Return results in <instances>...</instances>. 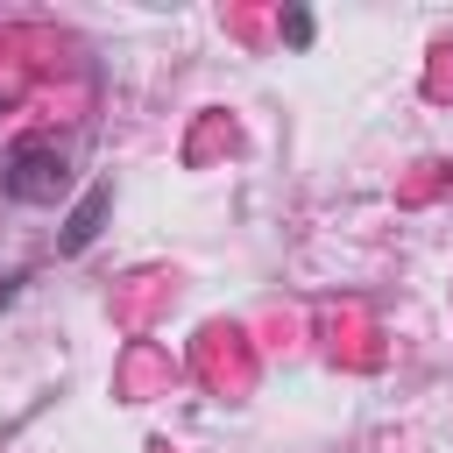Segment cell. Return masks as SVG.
Listing matches in <instances>:
<instances>
[{"mask_svg":"<svg viewBox=\"0 0 453 453\" xmlns=\"http://www.w3.org/2000/svg\"><path fill=\"white\" fill-rule=\"evenodd\" d=\"M57 184H64V149L21 142V149H14V170H7V191H14V198H50Z\"/></svg>","mask_w":453,"mask_h":453,"instance_id":"obj_1","label":"cell"},{"mask_svg":"<svg viewBox=\"0 0 453 453\" xmlns=\"http://www.w3.org/2000/svg\"><path fill=\"white\" fill-rule=\"evenodd\" d=\"M99 212H106V191H92V198L78 205V219H71V234H64V241H71V248H85V241H92V226H99Z\"/></svg>","mask_w":453,"mask_h":453,"instance_id":"obj_2","label":"cell"}]
</instances>
